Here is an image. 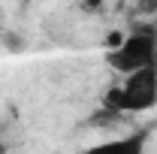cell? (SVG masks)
<instances>
[{"label": "cell", "mask_w": 157, "mask_h": 154, "mask_svg": "<svg viewBox=\"0 0 157 154\" xmlns=\"http://www.w3.org/2000/svg\"><path fill=\"white\" fill-rule=\"evenodd\" d=\"M148 151V130H133L118 139H100L88 145L82 154H145Z\"/></svg>", "instance_id": "obj_3"}, {"label": "cell", "mask_w": 157, "mask_h": 154, "mask_svg": "<svg viewBox=\"0 0 157 154\" xmlns=\"http://www.w3.org/2000/svg\"><path fill=\"white\" fill-rule=\"evenodd\" d=\"M106 112L115 115H142L157 109V64H148L136 73L121 76L118 85H112L103 97Z\"/></svg>", "instance_id": "obj_1"}, {"label": "cell", "mask_w": 157, "mask_h": 154, "mask_svg": "<svg viewBox=\"0 0 157 154\" xmlns=\"http://www.w3.org/2000/svg\"><path fill=\"white\" fill-rule=\"evenodd\" d=\"M106 64L118 76L136 73L148 64H157V30L154 27H136L124 33L115 48H106Z\"/></svg>", "instance_id": "obj_2"}]
</instances>
